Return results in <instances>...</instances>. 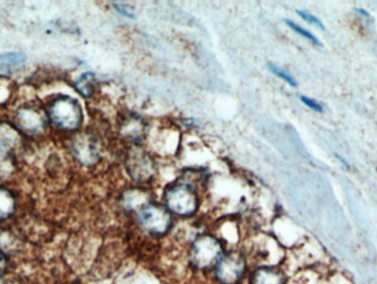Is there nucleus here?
<instances>
[{
    "label": "nucleus",
    "instance_id": "f257e3e1",
    "mask_svg": "<svg viewBox=\"0 0 377 284\" xmlns=\"http://www.w3.org/2000/svg\"><path fill=\"white\" fill-rule=\"evenodd\" d=\"M48 115L56 127L65 131L78 130L83 121L81 105L69 96L56 98L51 104Z\"/></svg>",
    "mask_w": 377,
    "mask_h": 284
},
{
    "label": "nucleus",
    "instance_id": "f03ea898",
    "mask_svg": "<svg viewBox=\"0 0 377 284\" xmlns=\"http://www.w3.org/2000/svg\"><path fill=\"white\" fill-rule=\"evenodd\" d=\"M224 256L222 244L211 235L198 236L189 251L191 265L198 270H207L216 267Z\"/></svg>",
    "mask_w": 377,
    "mask_h": 284
},
{
    "label": "nucleus",
    "instance_id": "7ed1b4c3",
    "mask_svg": "<svg viewBox=\"0 0 377 284\" xmlns=\"http://www.w3.org/2000/svg\"><path fill=\"white\" fill-rule=\"evenodd\" d=\"M165 203L169 212L189 217L198 211V194L189 184L174 183L165 189Z\"/></svg>",
    "mask_w": 377,
    "mask_h": 284
},
{
    "label": "nucleus",
    "instance_id": "20e7f679",
    "mask_svg": "<svg viewBox=\"0 0 377 284\" xmlns=\"http://www.w3.org/2000/svg\"><path fill=\"white\" fill-rule=\"evenodd\" d=\"M137 220L140 228L151 236H163L172 225L171 213L157 203H148L140 209Z\"/></svg>",
    "mask_w": 377,
    "mask_h": 284
},
{
    "label": "nucleus",
    "instance_id": "39448f33",
    "mask_svg": "<svg viewBox=\"0 0 377 284\" xmlns=\"http://www.w3.org/2000/svg\"><path fill=\"white\" fill-rule=\"evenodd\" d=\"M126 170L134 181L146 183L156 174V165L150 154L140 147H133L126 156Z\"/></svg>",
    "mask_w": 377,
    "mask_h": 284
},
{
    "label": "nucleus",
    "instance_id": "423d86ee",
    "mask_svg": "<svg viewBox=\"0 0 377 284\" xmlns=\"http://www.w3.org/2000/svg\"><path fill=\"white\" fill-rule=\"evenodd\" d=\"M71 152L81 165H94L101 159V142L94 134H76L71 141Z\"/></svg>",
    "mask_w": 377,
    "mask_h": 284
},
{
    "label": "nucleus",
    "instance_id": "0eeeda50",
    "mask_svg": "<svg viewBox=\"0 0 377 284\" xmlns=\"http://www.w3.org/2000/svg\"><path fill=\"white\" fill-rule=\"evenodd\" d=\"M246 270V260L238 251L224 255L216 265V276L223 284L238 283Z\"/></svg>",
    "mask_w": 377,
    "mask_h": 284
},
{
    "label": "nucleus",
    "instance_id": "6e6552de",
    "mask_svg": "<svg viewBox=\"0 0 377 284\" xmlns=\"http://www.w3.org/2000/svg\"><path fill=\"white\" fill-rule=\"evenodd\" d=\"M16 121L21 130L31 136L41 134L47 127L45 115L41 109L34 106H25L18 109Z\"/></svg>",
    "mask_w": 377,
    "mask_h": 284
},
{
    "label": "nucleus",
    "instance_id": "1a4fd4ad",
    "mask_svg": "<svg viewBox=\"0 0 377 284\" xmlns=\"http://www.w3.org/2000/svg\"><path fill=\"white\" fill-rule=\"evenodd\" d=\"M251 284H286V276L277 268L262 267L253 273Z\"/></svg>",
    "mask_w": 377,
    "mask_h": 284
},
{
    "label": "nucleus",
    "instance_id": "9d476101",
    "mask_svg": "<svg viewBox=\"0 0 377 284\" xmlns=\"http://www.w3.org/2000/svg\"><path fill=\"white\" fill-rule=\"evenodd\" d=\"M16 209L14 196L8 189L0 187V220H7L12 216Z\"/></svg>",
    "mask_w": 377,
    "mask_h": 284
},
{
    "label": "nucleus",
    "instance_id": "9b49d317",
    "mask_svg": "<svg viewBox=\"0 0 377 284\" xmlns=\"http://www.w3.org/2000/svg\"><path fill=\"white\" fill-rule=\"evenodd\" d=\"M18 141L19 134L14 127L7 123H0V145L12 150L14 145H17Z\"/></svg>",
    "mask_w": 377,
    "mask_h": 284
},
{
    "label": "nucleus",
    "instance_id": "f8f14e48",
    "mask_svg": "<svg viewBox=\"0 0 377 284\" xmlns=\"http://www.w3.org/2000/svg\"><path fill=\"white\" fill-rule=\"evenodd\" d=\"M94 85H95V76L93 73H84L83 75L76 82V91L85 98L92 96Z\"/></svg>",
    "mask_w": 377,
    "mask_h": 284
},
{
    "label": "nucleus",
    "instance_id": "ddd939ff",
    "mask_svg": "<svg viewBox=\"0 0 377 284\" xmlns=\"http://www.w3.org/2000/svg\"><path fill=\"white\" fill-rule=\"evenodd\" d=\"M14 171V160L10 150L0 145V181L8 178Z\"/></svg>",
    "mask_w": 377,
    "mask_h": 284
},
{
    "label": "nucleus",
    "instance_id": "4468645a",
    "mask_svg": "<svg viewBox=\"0 0 377 284\" xmlns=\"http://www.w3.org/2000/svg\"><path fill=\"white\" fill-rule=\"evenodd\" d=\"M25 56L19 52H10V54H1L0 56V62L3 65L9 67H21L25 62Z\"/></svg>",
    "mask_w": 377,
    "mask_h": 284
},
{
    "label": "nucleus",
    "instance_id": "2eb2a0df",
    "mask_svg": "<svg viewBox=\"0 0 377 284\" xmlns=\"http://www.w3.org/2000/svg\"><path fill=\"white\" fill-rule=\"evenodd\" d=\"M286 23H287L288 27H290L295 32L300 34V36H304L305 39L309 40V41L312 42L313 45H318V47H321V42L319 41L318 38L316 36H313L311 32L306 30L305 28H302L299 25L293 23L291 20H286Z\"/></svg>",
    "mask_w": 377,
    "mask_h": 284
},
{
    "label": "nucleus",
    "instance_id": "dca6fc26",
    "mask_svg": "<svg viewBox=\"0 0 377 284\" xmlns=\"http://www.w3.org/2000/svg\"><path fill=\"white\" fill-rule=\"evenodd\" d=\"M269 70H271V72L274 73L275 75H277L278 76V78L284 80V81H285L286 83L289 84L290 86H297V81L296 80H295V78H293V76L291 75L290 73L287 72V71L284 70V69H282V67H277V65L275 64H269Z\"/></svg>",
    "mask_w": 377,
    "mask_h": 284
},
{
    "label": "nucleus",
    "instance_id": "f3484780",
    "mask_svg": "<svg viewBox=\"0 0 377 284\" xmlns=\"http://www.w3.org/2000/svg\"><path fill=\"white\" fill-rule=\"evenodd\" d=\"M297 14H299L302 19L306 20V21L311 23V25H316V27L321 29V30H324V29H325V27H324L321 20L317 18L316 16L311 14L310 12H304V10H297Z\"/></svg>",
    "mask_w": 377,
    "mask_h": 284
},
{
    "label": "nucleus",
    "instance_id": "a211bd4d",
    "mask_svg": "<svg viewBox=\"0 0 377 284\" xmlns=\"http://www.w3.org/2000/svg\"><path fill=\"white\" fill-rule=\"evenodd\" d=\"M302 103L305 104L306 106L309 107V108L312 109L315 112L322 113L323 112V108H322L321 105L318 103V102L315 101L312 98L307 97V96H301L300 97Z\"/></svg>",
    "mask_w": 377,
    "mask_h": 284
},
{
    "label": "nucleus",
    "instance_id": "6ab92c4d",
    "mask_svg": "<svg viewBox=\"0 0 377 284\" xmlns=\"http://www.w3.org/2000/svg\"><path fill=\"white\" fill-rule=\"evenodd\" d=\"M114 7L120 14H123L125 17L128 18H135L134 12H133L132 8L127 6V5H124V3H114Z\"/></svg>",
    "mask_w": 377,
    "mask_h": 284
},
{
    "label": "nucleus",
    "instance_id": "aec40b11",
    "mask_svg": "<svg viewBox=\"0 0 377 284\" xmlns=\"http://www.w3.org/2000/svg\"><path fill=\"white\" fill-rule=\"evenodd\" d=\"M6 267V258L3 256V252L0 251V272Z\"/></svg>",
    "mask_w": 377,
    "mask_h": 284
},
{
    "label": "nucleus",
    "instance_id": "412c9836",
    "mask_svg": "<svg viewBox=\"0 0 377 284\" xmlns=\"http://www.w3.org/2000/svg\"><path fill=\"white\" fill-rule=\"evenodd\" d=\"M335 156H336V158H338L340 161H342V163L345 165V167H347V169H350L349 165H347V162H345V160H344L342 156H339V154H335Z\"/></svg>",
    "mask_w": 377,
    "mask_h": 284
}]
</instances>
